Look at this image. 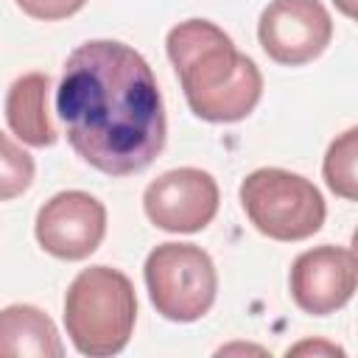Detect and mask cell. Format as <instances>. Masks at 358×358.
Masks as SVG:
<instances>
[{
  "mask_svg": "<svg viewBox=\"0 0 358 358\" xmlns=\"http://www.w3.org/2000/svg\"><path fill=\"white\" fill-rule=\"evenodd\" d=\"M73 151L101 173L145 171L165 145V106L148 62L115 39L78 45L56 90Z\"/></svg>",
  "mask_w": 358,
  "mask_h": 358,
  "instance_id": "obj_1",
  "label": "cell"
},
{
  "mask_svg": "<svg viewBox=\"0 0 358 358\" xmlns=\"http://www.w3.org/2000/svg\"><path fill=\"white\" fill-rule=\"evenodd\" d=\"M165 50L196 117L210 123H235L257 106L263 95V76L215 22H179L168 31Z\"/></svg>",
  "mask_w": 358,
  "mask_h": 358,
  "instance_id": "obj_2",
  "label": "cell"
},
{
  "mask_svg": "<svg viewBox=\"0 0 358 358\" xmlns=\"http://www.w3.org/2000/svg\"><path fill=\"white\" fill-rule=\"evenodd\" d=\"M134 322L137 296L123 271L90 266L70 282L64 294V327L81 355H117L129 344Z\"/></svg>",
  "mask_w": 358,
  "mask_h": 358,
  "instance_id": "obj_3",
  "label": "cell"
},
{
  "mask_svg": "<svg viewBox=\"0 0 358 358\" xmlns=\"http://www.w3.org/2000/svg\"><path fill=\"white\" fill-rule=\"evenodd\" d=\"M241 204L255 229L271 241H305L324 224L319 187L282 168H257L241 182Z\"/></svg>",
  "mask_w": 358,
  "mask_h": 358,
  "instance_id": "obj_4",
  "label": "cell"
},
{
  "mask_svg": "<svg viewBox=\"0 0 358 358\" xmlns=\"http://www.w3.org/2000/svg\"><path fill=\"white\" fill-rule=\"evenodd\" d=\"M143 274L151 305L171 322H196L215 302L218 274L196 243H159L148 252Z\"/></svg>",
  "mask_w": 358,
  "mask_h": 358,
  "instance_id": "obj_5",
  "label": "cell"
},
{
  "mask_svg": "<svg viewBox=\"0 0 358 358\" xmlns=\"http://www.w3.org/2000/svg\"><path fill=\"white\" fill-rule=\"evenodd\" d=\"M266 56L285 67L319 59L333 39V20L322 0H271L257 22Z\"/></svg>",
  "mask_w": 358,
  "mask_h": 358,
  "instance_id": "obj_6",
  "label": "cell"
},
{
  "mask_svg": "<svg viewBox=\"0 0 358 358\" xmlns=\"http://www.w3.org/2000/svg\"><path fill=\"white\" fill-rule=\"evenodd\" d=\"M34 232L48 255L59 260H84L106 235V210L84 190H62L39 207Z\"/></svg>",
  "mask_w": 358,
  "mask_h": 358,
  "instance_id": "obj_7",
  "label": "cell"
},
{
  "mask_svg": "<svg viewBox=\"0 0 358 358\" xmlns=\"http://www.w3.org/2000/svg\"><path fill=\"white\" fill-rule=\"evenodd\" d=\"M143 210L165 232H199L218 213V185L201 168H173L145 187Z\"/></svg>",
  "mask_w": 358,
  "mask_h": 358,
  "instance_id": "obj_8",
  "label": "cell"
},
{
  "mask_svg": "<svg viewBox=\"0 0 358 358\" xmlns=\"http://www.w3.org/2000/svg\"><path fill=\"white\" fill-rule=\"evenodd\" d=\"M358 266L347 246H316L302 252L291 266V296L296 308L313 316H327L344 308L355 294Z\"/></svg>",
  "mask_w": 358,
  "mask_h": 358,
  "instance_id": "obj_9",
  "label": "cell"
},
{
  "mask_svg": "<svg viewBox=\"0 0 358 358\" xmlns=\"http://www.w3.org/2000/svg\"><path fill=\"white\" fill-rule=\"evenodd\" d=\"M64 347L53 319L34 305L0 310V358H62Z\"/></svg>",
  "mask_w": 358,
  "mask_h": 358,
  "instance_id": "obj_10",
  "label": "cell"
},
{
  "mask_svg": "<svg viewBox=\"0 0 358 358\" xmlns=\"http://www.w3.org/2000/svg\"><path fill=\"white\" fill-rule=\"evenodd\" d=\"M48 73H25L6 92V120L8 129L28 145L45 148L56 143V129L48 115Z\"/></svg>",
  "mask_w": 358,
  "mask_h": 358,
  "instance_id": "obj_11",
  "label": "cell"
},
{
  "mask_svg": "<svg viewBox=\"0 0 358 358\" xmlns=\"http://www.w3.org/2000/svg\"><path fill=\"white\" fill-rule=\"evenodd\" d=\"M355 162H358V129L352 126L338 140L330 143V148L324 154V165H322L327 187L347 201H355V196H358Z\"/></svg>",
  "mask_w": 358,
  "mask_h": 358,
  "instance_id": "obj_12",
  "label": "cell"
},
{
  "mask_svg": "<svg viewBox=\"0 0 358 358\" xmlns=\"http://www.w3.org/2000/svg\"><path fill=\"white\" fill-rule=\"evenodd\" d=\"M34 157L0 131V201L22 196L34 182Z\"/></svg>",
  "mask_w": 358,
  "mask_h": 358,
  "instance_id": "obj_13",
  "label": "cell"
},
{
  "mask_svg": "<svg viewBox=\"0 0 358 358\" xmlns=\"http://www.w3.org/2000/svg\"><path fill=\"white\" fill-rule=\"evenodd\" d=\"M17 6L34 20H67L87 6V0H17Z\"/></svg>",
  "mask_w": 358,
  "mask_h": 358,
  "instance_id": "obj_14",
  "label": "cell"
},
{
  "mask_svg": "<svg viewBox=\"0 0 358 358\" xmlns=\"http://www.w3.org/2000/svg\"><path fill=\"white\" fill-rule=\"evenodd\" d=\"M305 350H313V352H319V350H322V352H330V355H333V352H336V355H341V350H338V347H333V344H310V341L291 347V350H288V355H299V352H305Z\"/></svg>",
  "mask_w": 358,
  "mask_h": 358,
  "instance_id": "obj_15",
  "label": "cell"
},
{
  "mask_svg": "<svg viewBox=\"0 0 358 358\" xmlns=\"http://www.w3.org/2000/svg\"><path fill=\"white\" fill-rule=\"evenodd\" d=\"M333 3H336L347 17H355V0H333Z\"/></svg>",
  "mask_w": 358,
  "mask_h": 358,
  "instance_id": "obj_16",
  "label": "cell"
}]
</instances>
